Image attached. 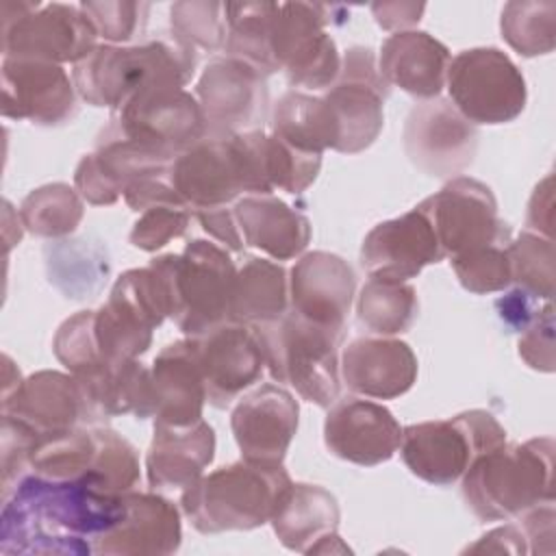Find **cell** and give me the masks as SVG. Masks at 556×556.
Returning a JSON list of instances; mask_svg holds the SVG:
<instances>
[{
	"label": "cell",
	"mask_w": 556,
	"mask_h": 556,
	"mask_svg": "<svg viewBox=\"0 0 556 556\" xmlns=\"http://www.w3.org/2000/svg\"><path fill=\"white\" fill-rule=\"evenodd\" d=\"M2 497V554H93V539L126 513L124 497L104 493L89 476L56 480L30 471Z\"/></svg>",
	"instance_id": "obj_1"
},
{
	"label": "cell",
	"mask_w": 556,
	"mask_h": 556,
	"mask_svg": "<svg viewBox=\"0 0 556 556\" xmlns=\"http://www.w3.org/2000/svg\"><path fill=\"white\" fill-rule=\"evenodd\" d=\"M195 72V50L174 35L132 46L98 43L72 70L78 98L91 106L119 111L152 87H185Z\"/></svg>",
	"instance_id": "obj_2"
},
{
	"label": "cell",
	"mask_w": 556,
	"mask_h": 556,
	"mask_svg": "<svg viewBox=\"0 0 556 556\" xmlns=\"http://www.w3.org/2000/svg\"><path fill=\"white\" fill-rule=\"evenodd\" d=\"M463 497L482 521L517 519L554 502V441L549 437L504 443L480 454L463 473Z\"/></svg>",
	"instance_id": "obj_3"
},
{
	"label": "cell",
	"mask_w": 556,
	"mask_h": 556,
	"mask_svg": "<svg viewBox=\"0 0 556 556\" xmlns=\"http://www.w3.org/2000/svg\"><path fill=\"white\" fill-rule=\"evenodd\" d=\"M289 484L291 476L282 465L241 458L187 486L180 495V510L202 534L248 532L271 521Z\"/></svg>",
	"instance_id": "obj_4"
},
{
	"label": "cell",
	"mask_w": 556,
	"mask_h": 556,
	"mask_svg": "<svg viewBox=\"0 0 556 556\" xmlns=\"http://www.w3.org/2000/svg\"><path fill=\"white\" fill-rule=\"evenodd\" d=\"M167 180L193 211L228 206L243 195L271 193L256 146V130L211 135L174 156Z\"/></svg>",
	"instance_id": "obj_5"
},
{
	"label": "cell",
	"mask_w": 556,
	"mask_h": 556,
	"mask_svg": "<svg viewBox=\"0 0 556 556\" xmlns=\"http://www.w3.org/2000/svg\"><path fill=\"white\" fill-rule=\"evenodd\" d=\"M254 328L263 343L265 367L278 384H289L302 400L321 408L339 400L343 330L317 326L293 311Z\"/></svg>",
	"instance_id": "obj_6"
},
{
	"label": "cell",
	"mask_w": 556,
	"mask_h": 556,
	"mask_svg": "<svg viewBox=\"0 0 556 556\" xmlns=\"http://www.w3.org/2000/svg\"><path fill=\"white\" fill-rule=\"evenodd\" d=\"M169 291V319L185 337H200L232 321V287L237 267L226 248L206 239H191L180 254H161L150 261Z\"/></svg>",
	"instance_id": "obj_7"
},
{
	"label": "cell",
	"mask_w": 556,
	"mask_h": 556,
	"mask_svg": "<svg viewBox=\"0 0 556 556\" xmlns=\"http://www.w3.org/2000/svg\"><path fill=\"white\" fill-rule=\"evenodd\" d=\"M506 443L504 426L482 408L458 413L450 419L410 424L402 428L400 454L413 476L437 486L463 478L480 456Z\"/></svg>",
	"instance_id": "obj_8"
},
{
	"label": "cell",
	"mask_w": 556,
	"mask_h": 556,
	"mask_svg": "<svg viewBox=\"0 0 556 556\" xmlns=\"http://www.w3.org/2000/svg\"><path fill=\"white\" fill-rule=\"evenodd\" d=\"M98 46V33L76 4L4 2L2 52L4 59L46 63H80Z\"/></svg>",
	"instance_id": "obj_9"
},
{
	"label": "cell",
	"mask_w": 556,
	"mask_h": 556,
	"mask_svg": "<svg viewBox=\"0 0 556 556\" xmlns=\"http://www.w3.org/2000/svg\"><path fill=\"white\" fill-rule=\"evenodd\" d=\"M332 7L311 2H276L269 50L276 72H285L291 87L308 91L330 89L341 70V54L326 33Z\"/></svg>",
	"instance_id": "obj_10"
},
{
	"label": "cell",
	"mask_w": 556,
	"mask_h": 556,
	"mask_svg": "<svg viewBox=\"0 0 556 556\" xmlns=\"http://www.w3.org/2000/svg\"><path fill=\"white\" fill-rule=\"evenodd\" d=\"M445 87L456 111L476 124H506L528 100L526 78L506 52L493 46L469 48L450 59Z\"/></svg>",
	"instance_id": "obj_11"
},
{
	"label": "cell",
	"mask_w": 556,
	"mask_h": 556,
	"mask_svg": "<svg viewBox=\"0 0 556 556\" xmlns=\"http://www.w3.org/2000/svg\"><path fill=\"white\" fill-rule=\"evenodd\" d=\"M417 206L430 219L445 256L510 241V228L497 213L491 187L471 176L447 180Z\"/></svg>",
	"instance_id": "obj_12"
},
{
	"label": "cell",
	"mask_w": 556,
	"mask_h": 556,
	"mask_svg": "<svg viewBox=\"0 0 556 556\" xmlns=\"http://www.w3.org/2000/svg\"><path fill=\"white\" fill-rule=\"evenodd\" d=\"M391 87L380 76L371 48L352 46L341 56V70L324 98L334 115L337 152L356 154L367 150L384 126V100Z\"/></svg>",
	"instance_id": "obj_13"
},
{
	"label": "cell",
	"mask_w": 556,
	"mask_h": 556,
	"mask_svg": "<svg viewBox=\"0 0 556 556\" xmlns=\"http://www.w3.org/2000/svg\"><path fill=\"white\" fill-rule=\"evenodd\" d=\"M172 154L126 137L111 119L74 172V187L93 206H109L143 178L167 176Z\"/></svg>",
	"instance_id": "obj_14"
},
{
	"label": "cell",
	"mask_w": 556,
	"mask_h": 556,
	"mask_svg": "<svg viewBox=\"0 0 556 556\" xmlns=\"http://www.w3.org/2000/svg\"><path fill=\"white\" fill-rule=\"evenodd\" d=\"M402 143L417 169L452 180L473 163L478 130L450 100H419L406 115Z\"/></svg>",
	"instance_id": "obj_15"
},
{
	"label": "cell",
	"mask_w": 556,
	"mask_h": 556,
	"mask_svg": "<svg viewBox=\"0 0 556 556\" xmlns=\"http://www.w3.org/2000/svg\"><path fill=\"white\" fill-rule=\"evenodd\" d=\"M206 132L239 135L258 130L269 115L267 78L235 56H213L195 83Z\"/></svg>",
	"instance_id": "obj_16"
},
{
	"label": "cell",
	"mask_w": 556,
	"mask_h": 556,
	"mask_svg": "<svg viewBox=\"0 0 556 556\" xmlns=\"http://www.w3.org/2000/svg\"><path fill=\"white\" fill-rule=\"evenodd\" d=\"M111 122L130 139L180 154L206 135V122L198 98L185 87H152L130 98Z\"/></svg>",
	"instance_id": "obj_17"
},
{
	"label": "cell",
	"mask_w": 556,
	"mask_h": 556,
	"mask_svg": "<svg viewBox=\"0 0 556 556\" xmlns=\"http://www.w3.org/2000/svg\"><path fill=\"white\" fill-rule=\"evenodd\" d=\"M193 339L211 406H230L245 389L261 380L265 354L254 326L226 321Z\"/></svg>",
	"instance_id": "obj_18"
},
{
	"label": "cell",
	"mask_w": 556,
	"mask_h": 556,
	"mask_svg": "<svg viewBox=\"0 0 556 556\" xmlns=\"http://www.w3.org/2000/svg\"><path fill=\"white\" fill-rule=\"evenodd\" d=\"M300 406L282 384L265 382L241 395L230 413V430L243 460L282 465L298 432Z\"/></svg>",
	"instance_id": "obj_19"
},
{
	"label": "cell",
	"mask_w": 556,
	"mask_h": 556,
	"mask_svg": "<svg viewBox=\"0 0 556 556\" xmlns=\"http://www.w3.org/2000/svg\"><path fill=\"white\" fill-rule=\"evenodd\" d=\"M76 96L63 65L30 59L2 61V115L9 119L61 126L76 115Z\"/></svg>",
	"instance_id": "obj_20"
},
{
	"label": "cell",
	"mask_w": 556,
	"mask_h": 556,
	"mask_svg": "<svg viewBox=\"0 0 556 556\" xmlns=\"http://www.w3.org/2000/svg\"><path fill=\"white\" fill-rule=\"evenodd\" d=\"M402 426L393 413L365 397L345 395L328 406L324 421V443L341 460L376 467L393 458L400 450Z\"/></svg>",
	"instance_id": "obj_21"
},
{
	"label": "cell",
	"mask_w": 556,
	"mask_h": 556,
	"mask_svg": "<svg viewBox=\"0 0 556 556\" xmlns=\"http://www.w3.org/2000/svg\"><path fill=\"white\" fill-rule=\"evenodd\" d=\"M354 291L352 265L326 250L300 254L289 271V311L330 330L345 328Z\"/></svg>",
	"instance_id": "obj_22"
},
{
	"label": "cell",
	"mask_w": 556,
	"mask_h": 556,
	"mask_svg": "<svg viewBox=\"0 0 556 556\" xmlns=\"http://www.w3.org/2000/svg\"><path fill=\"white\" fill-rule=\"evenodd\" d=\"M443 258L434 228L419 206L376 224L361 245V265L374 278L408 280Z\"/></svg>",
	"instance_id": "obj_23"
},
{
	"label": "cell",
	"mask_w": 556,
	"mask_h": 556,
	"mask_svg": "<svg viewBox=\"0 0 556 556\" xmlns=\"http://www.w3.org/2000/svg\"><path fill=\"white\" fill-rule=\"evenodd\" d=\"M2 415H9L41 437L67 432L78 426H93L80 382L74 374L41 369L2 400Z\"/></svg>",
	"instance_id": "obj_24"
},
{
	"label": "cell",
	"mask_w": 556,
	"mask_h": 556,
	"mask_svg": "<svg viewBox=\"0 0 556 556\" xmlns=\"http://www.w3.org/2000/svg\"><path fill=\"white\" fill-rule=\"evenodd\" d=\"M126 513L115 528L93 539V554L104 556H167L182 541L178 506L150 491L122 495Z\"/></svg>",
	"instance_id": "obj_25"
},
{
	"label": "cell",
	"mask_w": 556,
	"mask_h": 556,
	"mask_svg": "<svg viewBox=\"0 0 556 556\" xmlns=\"http://www.w3.org/2000/svg\"><path fill=\"white\" fill-rule=\"evenodd\" d=\"M341 380L363 397L393 400L410 391L419 363L408 343L393 337H358L343 348Z\"/></svg>",
	"instance_id": "obj_26"
},
{
	"label": "cell",
	"mask_w": 556,
	"mask_h": 556,
	"mask_svg": "<svg viewBox=\"0 0 556 556\" xmlns=\"http://www.w3.org/2000/svg\"><path fill=\"white\" fill-rule=\"evenodd\" d=\"M204 378L193 337L167 343L150 367V417L167 426L202 419Z\"/></svg>",
	"instance_id": "obj_27"
},
{
	"label": "cell",
	"mask_w": 556,
	"mask_h": 556,
	"mask_svg": "<svg viewBox=\"0 0 556 556\" xmlns=\"http://www.w3.org/2000/svg\"><path fill=\"white\" fill-rule=\"evenodd\" d=\"M215 458V430L198 419L189 426L154 421L146 454V473L152 491H185L204 476Z\"/></svg>",
	"instance_id": "obj_28"
},
{
	"label": "cell",
	"mask_w": 556,
	"mask_h": 556,
	"mask_svg": "<svg viewBox=\"0 0 556 556\" xmlns=\"http://www.w3.org/2000/svg\"><path fill=\"white\" fill-rule=\"evenodd\" d=\"M450 50L424 30L389 35L378 54L380 76L389 87H400L419 100L439 98L445 87Z\"/></svg>",
	"instance_id": "obj_29"
},
{
	"label": "cell",
	"mask_w": 556,
	"mask_h": 556,
	"mask_svg": "<svg viewBox=\"0 0 556 556\" xmlns=\"http://www.w3.org/2000/svg\"><path fill=\"white\" fill-rule=\"evenodd\" d=\"M243 243L265 252L271 261L300 256L311 241V222L271 193L243 195L232 204Z\"/></svg>",
	"instance_id": "obj_30"
},
{
	"label": "cell",
	"mask_w": 556,
	"mask_h": 556,
	"mask_svg": "<svg viewBox=\"0 0 556 556\" xmlns=\"http://www.w3.org/2000/svg\"><path fill=\"white\" fill-rule=\"evenodd\" d=\"M339 521V502L328 489L308 482H291L280 495L269 523L289 552L313 554V547L321 539L337 532Z\"/></svg>",
	"instance_id": "obj_31"
},
{
	"label": "cell",
	"mask_w": 556,
	"mask_h": 556,
	"mask_svg": "<svg viewBox=\"0 0 556 556\" xmlns=\"http://www.w3.org/2000/svg\"><path fill=\"white\" fill-rule=\"evenodd\" d=\"M289 311L287 269L261 256H248L237 269L232 287L230 319L248 326H263L280 319Z\"/></svg>",
	"instance_id": "obj_32"
},
{
	"label": "cell",
	"mask_w": 556,
	"mask_h": 556,
	"mask_svg": "<svg viewBox=\"0 0 556 556\" xmlns=\"http://www.w3.org/2000/svg\"><path fill=\"white\" fill-rule=\"evenodd\" d=\"M269 132L302 152L334 150L339 130L324 96L289 89L269 111Z\"/></svg>",
	"instance_id": "obj_33"
},
{
	"label": "cell",
	"mask_w": 556,
	"mask_h": 556,
	"mask_svg": "<svg viewBox=\"0 0 556 556\" xmlns=\"http://www.w3.org/2000/svg\"><path fill=\"white\" fill-rule=\"evenodd\" d=\"M417 291L406 280L369 276L356 298V317L361 326L378 337L406 332L417 319Z\"/></svg>",
	"instance_id": "obj_34"
},
{
	"label": "cell",
	"mask_w": 556,
	"mask_h": 556,
	"mask_svg": "<svg viewBox=\"0 0 556 556\" xmlns=\"http://www.w3.org/2000/svg\"><path fill=\"white\" fill-rule=\"evenodd\" d=\"M274 4L276 2H224L226 54L245 61L265 78L276 74L269 50Z\"/></svg>",
	"instance_id": "obj_35"
},
{
	"label": "cell",
	"mask_w": 556,
	"mask_h": 556,
	"mask_svg": "<svg viewBox=\"0 0 556 556\" xmlns=\"http://www.w3.org/2000/svg\"><path fill=\"white\" fill-rule=\"evenodd\" d=\"M85 204L76 187L50 182L33 189L20 204L17 217L35 237L59 239L72 235L83 222Z\"/></svg>",
	"instance_id": "obj_36"
},
{
	"label": "cell",
	"mask_w": 556,
	"mask_h": 556,
	"mask_svg": "<svg viewBox=\"0 0 556 556\" xmlns=\"http://www.w3.org/2000/svg\"><path fill=\"white\" fill-rule=\"evenodd\" d=\"M500 30L521 56L549 54L556 43V2L513 0L502 9Z\"/></svg>",
	"instance_id": "obj_37"
},
{
	"label": "cell",
	"mask_w": 556,
	"mask_h": 556,
	"mask_svg": "<svg viewBox=\"0 0 556 556\" xmlns=\"http://www.w3.org/2000/svg\"><path fill=\"white\" fill-rule=\"evenodd\" d=\"M261 165L269 189H280L291 195L306 191L319 176L321 154L302 152L263 128L256 130Z\"/></svg>",
	"instance_id": "obj_38"
},
{
	"label": "cell",
	"mask_w": 556,
	"mask_h": 556,
	"mask_svg": "<svg viewBox=\"0 0 556 556\" xmlns=\"http://www.w3.org/2000/svg\"><path fill=\"white\" fill-rule=\"evenodd\" d=\"M510 285L534 300L549 302L554 295V241L523 230L506 245Z\"/></svg>",
	"instance_id": "obj_39"
},
{
	"label": "cell",
	"mask_w": 556,
	"mask_h": 556,
	"mask_svg": "<svg viewBox=\"0 0 556 556\" xmlns=\"http://www.w3.org/2000/svg\"><path fill=\"white\" fill-rule=\"evenodd\" d=\"M98 452L89 478L109 495H124L139 482V456L135 445L119 432L96 426Z\"/></svg>",
	"instance_id": "obj_40"
},
{
	"label": "cell",
	"mask_w": 556,
	"mask_h": 556,
	"mask_svg": "<svg viewBox=\"0 0 556 556\" xmlns=\"http://www.w3.org/2000/svg\"><path fill=\"white\" fill-rule=\"evenodd\" d=\"M172 35L193 50L215 52L226 46L224 2H176L169 9Z\"/></svg>",
	"instance_id": "obj_41"
},
{
	"label": "cell",
	"mask_w": 556,
	"mask_h": 556,
	"mask_svg": "<svg viewBox=\"0 0 556 556\" xmlns=\"http://www.w3.org/2000/svg\"><path fill=\"white\" fill-rule=\"evenodd\" d=\"M506 245H484L450 256V265L460 287L476 295H486L510 287V263Z\"/></svg>",
	"instance_id": "obj_42"
},
{
	"label": "cell",
	"mask_w": 556,
	"mask_h": 556,
	"mask_svg": "<svg viewBox=\"0 0 556 556\" xmlns=\"http://www.w3.org/2000/svg\"><path fill=\"white\" fill-rule=\"evenodd\" d=\"M83 13L93 24L98 37L104 39V43L113 46H128V41L137 35V30L143 28L146 15L150 11L143 2H80L78 4Z\"/></svg>",
	"instance_id": "obj_43"
},
{
	"label": "cell",
	"mask_w": 556,
	"mask_h": 556,
	"mask_svg": "<svg viewBox=\"0 0 556 556\" xmlns=\"http://www.w3.org/2000/svg\"><path fill=\"white\" fill-rule=\"evenodd\" d=\"M191 208L185 204H156L141 211L139 219L132 224L130 243L143 252H156L172 239L187 232L191 222Z\"/></svg>",
	"instance_id": "obj_44"
},
{
	"label": "cell",
	"mask_w": 556,
	"mask_h": 556,
	"mask_svg": "<svg viewBox=\"0 0 556 556\" xmlns=\"http://www.w3.org/2000/svg\"><path fill=\"white\" fill-rule=\"evenodd\" d=\"M39 434L24 426L22 421L2 415V495L11 491V486L28 473L30 458Z\"/></svg>",
	"instance_id": "obj_45"
},
{
	"label": "cell",
	"mask_w": 556,
	"mask_h": 556,
	"mask_svg": "<svg viewBox=\"0 0 556 556\" xmlns=\"http://www.w3.org/2000/svg\"><path fill=\"white\" fill-rule=\"evenodd\" d=\"M519 356L539 371H554V308L549 302L539 311L519 337Z\"/></svg>",
	"instance_id": "obj_46"
},
{
	"label": "cell",
	"mask_w": 556,
	"mask_h": 556,
	"mask_svg": "<svg viewBox=\"0 0 556 556\" xmlns=\"http://www.w3.org/2000/svg\"><path fill=\"white\" fill-rule=\"evenodd\" d=\"M200 226L226 250L241 252L243 250V237L237 226L232 206H213V208H198L193 211Z\"/></svg>",
	"instance_id": "obj_47"
},
{
	"label": "cell",
	"mask_w": 556,
	"mask_h": 556,
	"mask_svg": "<svg viewBox=\"0 0 556 556\" xmlns=\"http://www.w3.org/2000/svg\"><path fill=\"white\" fill-rule=\"evenodd\" d=\"M530 545V554L554 552V502L539 504L517 517Z\"/></svg>",
	"instance_id": "obj_48"
},
{
	"label": "cell",
	"mask_w": 556,
	"mask_h": 556,
	"mask_svg": "<svg viewBox=\"0 0 556 556\" xmlns=\"http://www.w3.org/2000/svg\"><path fill=\"white\" fill-rule=\"evenodd\" d=\"M124 200L137 213H141V211H146L150 206H156V204H185L182 198L169 185L167 176L143 178V180L130 185L126 189V193H124Z\"/></svg>",
	"instance_id": "obj_49"
},
{
	"label": "cell",
	"mask_w": 556,
	"mask_h": 556,
	"mask_svg": "<svg viewBox=\"0 0 556 556\" xmlns=\"http://www.w3.org/2000/svg\"><path fill=\"white\" fill-rule=\"evenodd\" d=\"M465 552H495V554H530L528 536L519 523H504L482 534Z\"/></svg>",
	"instance_id": "obj_50"
},
{
	"label": "cell",
	"mask_w": 556,
	"mask_h": 556,
	"mask_svg": "<svg viewBox=\"0 0 556 556\" xmlns=\"http://www.w3.org/2000/svg\"><path fill=\"white\" fill-rule=\"evenodd\" d=\"M526 226L530 232H536L541 237L552 239V226H554V189H552V174H547L532 191V198L528 202V215Z\"/></svg>",
	"instance_id": "obj_51"
},
{
	"label": "cell",
	"mask_w": 556,
	"mask_h": 556,
	"mask_svg": "<svg viewBox=\"0 0 556 556\" xmlns=\"http://www.w3.org/2000/svg\"><path fill=\"white\" fill-rule=\"evenodd\" d=\"M426 11V4L417 2H376L371 4V13L376 17V24L384 30H408L421 20V13Z\"/></svg>",
	"instance_id": "obj_52"
},
{
	"label": "cell",
	"mask_w": 556,
	"mask_h": 556,
	"mask_svg": "<svg viewBox=\"0 0 556 556\" xmlns=\"http://www.w3.org/2000/svg\"><path fill=\"white\" fill-rule=\"evenodd\" d=\"M497 311H500V319L506 326L521 332L523 328H528L532 324V319L539 315L541 308H536L534 298H530L528 293H523L519 289H513L508 295L497 300Z\"/></svg>",
	"instance_id": "obj_53"
}]
</instances>
